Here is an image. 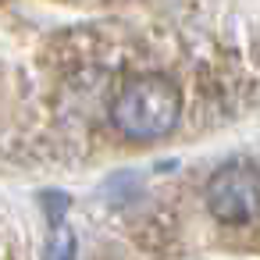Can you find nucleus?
I'll list each match as a JSON object with an SVG mask.
<instances>
[{"mask_svg": "<svg viewBox=\"0 0 260 260\" xmlns=\"http://www.w3.org/2000/svg\"><path fill=\"white\" fill-rule=\"evenodd\" d=\"M54 214V232H50V242H47V260H75V232L72 224L57 214Z\"/></svg>", "mask_w": 260, "mask_h": 260, "instance_id": "nucleus-3", "label": "nucleus"}, {"mask_svg": "<svg viewBox=\"0 0 260 260\" xmlns=\"http://www.w3.org/2000/svg\"><path fill=\"white\" fill-rule=\"evenodd\" d=\"M207 210L224 224H246L260 214V171L249 164H228L207 182Z\"/></svg>", "mask_w": 260, "mask_h": 260, "instance_id": "nucleus-2", "label": "nucleus"}, {"mask_svg": "<svg viewBox=\"0 0 260 260\" xmlns=\"http://www.w3.org/2000/svg\"><path fill=\"white\" fill-rule=\"evenodd\" d=\"M182 118V93L164 75L132 79L111 104V125L136 143L164 139Z\"/></svg>", "mask_w": 260, "mask_h": 260, "instance_id": "nucleus-1", "label": "nucleus"}]
</instances>
